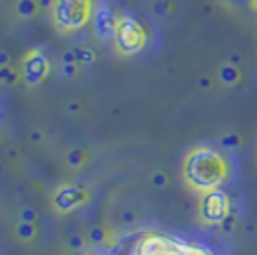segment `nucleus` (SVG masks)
I'll return each mask as SVG.
<instances>
[{
  "label": "nucleus",
  "mask_w": 257,
  "mask_h": 255,
  "mask_svg": "<svg viewBox=\"0 0 257 255\" xmlns=\"http://www.w3.org/2000/svg\"><path fill=\"white\" fill-rule=\"evenodd\" d=\"M186 171H188V179L200 188H213L225 177L223 161L213 152H207V150L194 154L188 160Z\"/></svg>",
  "instance_id": "obj_1"
},
{
  "label": "nucleus",
  "mask_w": 257,
  "mask_h": 255,
  "mask_svg": "<svg viewBox=\"0 0 257 255\" xmlns=\"http://www.w3.org/2000/svg\"><path fill=\"white\" fill-rule=\"evenodd\" d=\"M184 242L173 240L163 234H148L139 242L135 255H182Z\"/></svg>",
  "instance_id": "obj_2"
},
{
  "label": "nucleus",
  "mask_w": 257,
  "mask_h": 255,
  "mask_svg": "<svg viewBox=\"0 0 257 255\" xmlns=\"http://www.w3.org/2000/svg\"><path fill=\"white\" fill-rule=\"evenodd\" d=\"M228 215V200L221 192H209L202 203V217L207 223H223Z\"/></svg>",
  "instance_id": "obj_3"
},
{
  "label": "nucleus",
  "mask_w": 257,
  "mask_h": 255,
  "mask_svg": "<svg viewBox=\"0 0 257 255\" xmlns=\"http://www.w3.org/2000/svg\"><path fill=\"white\" fill-rule=\"evenodd\" d=\"M119 35H127V39L119 41L123 46H127L128 50H137L142 46V33H140V27L135 25L131 22H125L121 27H119Z\"/></svg>",
  "instance_id": "obj_4"
}]
</instances>
